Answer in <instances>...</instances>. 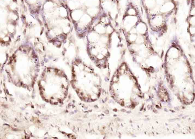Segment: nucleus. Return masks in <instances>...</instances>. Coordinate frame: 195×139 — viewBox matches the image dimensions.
<instances>
[{
  "label": "nucleus",
  "instance_id": "1",
  "mask_svg": "<svg viewBox=\"0 0 195 139\" xmlns=\"http://www.w3.org/2000/svg\"></svg>",
  "mask_w": 195,
  "mask_h": 139
}]
</instances>
